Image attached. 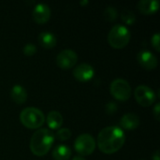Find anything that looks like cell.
<instances>
[{
	"mask_svg": "<svg viewBox=\"0 0 160 160\" xmlns=\"http://www.w3.org/2000/svg\"><path fill=\"white\" fill-rule=\"evenodd\" d=\"M11 99L17 104H22L27 99V93L24 87L22 85H14L10 91Z\"/></svg>",
	"mask_w": 160,
	"mask_h": 160,
	"instance_id": "14",
	"label": "cell"
},
{
	"mask_svg": "<svg viewBox=\"0 0 160 160\" xmlns=\"http://www.w3.org/2000/svg\"><path fill=\"white\" fill-rule=\"evenodd\" d=\"M136 101L142 107H149L156 101V94L152 88L146 85H140L134 91Z\"/></svg>",
	"mask_w": 160,
	"mask_h": 160,
	"instance_id": "7",
	"label": "cell"
},
{
	"mask_svg": "<svg viewBox=\"0 0 160 160\" xmlns=\"http://www.w3.org/2000/svg\"><path fill=\"white\" fill-rule=\"evenodd\" d=\"M22 52H23V53H24L25 55H27V56H32V55H34V54L37 52V47H36L34 44H32V43H28V44H26V45L23 47Z\"/></svg>",
	"mask_w": 160,
	"mask_h": 160,
	"instance_id": "21",
	"label": "cell"
},
{
	"mask_svg": "<svg viewBox=\"0 0 160 160\" xmlns=\"http://www.w3.org/2000/svg\"><path fill=\"white\" fill-rule=\"evenodd\" d=\"M74 78L80 82H87L93 79L95 75V70L93 67L89 64L82 63L77 66L73 70Z\"/></svg>",
	"mask_w": 160,
	"mask_h": 160,
	"instance_id": "9",
	"label": "cell"
},
{
	"mask_svg": "<svg viewBox=\"0 0 160 160\" xmlns=\"http://www.w3.org/2000/svg\"><path fill=\"white\" fill-rule=\"evenodd\" d=\"M55 61L60 68L69 69L76 65L78 61V55L72 50H64L57 54Z\"/></svg>",
	"mask_w": 160,
	"mask_h": 160,
	"instance_id": "8",
	"label": "cell"
},
{
	"mask_svg": "<svg viewBox=\"0 0 160 160\" xmlns=\"http://www.w3.org/2000/svg\"><path fill=\"white\" fill-rule=\"evenodd\" d=\"M47 125L51 129H59L63 125V116L56 111H52L47 115Z\"/></svg>",
	"mask_w": 160,
	"mask_h": 160,
	"instance_id": "15",
	"label": "cell"
},
{
	"mask_svg": "<svg viewBox=\"0 0 160 160\" xmlns=\"http://www.w3.org/2000/svg\"><path fill=\"white\" fill-rule=\"evenodd\" d=\"M106 110H107V112H108V113H112V112H114L117 110L116 104H114V103H109V104H107Z\"/></svg>",
	"mask_w": 160,
	"mask_h": 160,
	"instance_id": "23",
	"label": "cell"
},
{
	"mask_svg": "<svg viewBox=\"0 0 160 160\" xmlns=\"http://www.w3.org/2000/svg\"><path fill=\"white\" fill-rule=\"evenodd\" d=\"M121 19L122 21L127 23V24H133L136 21V16L135 14L129 10V9H124L121 13Z\"/></svg>",
	"mask_w": 160,
	"mask_h": 160,
	"instance_id": "18",
	"label": "cell"
},
{
	"mask_svg": "<svg viewBox=\"0 0 160 160\" xmlns=\"http://www.w3.org/2000/svg\"><path fill=\"white\" fill-rule=\"evenodd\" d=\"M140 125V118L137 114L128 112L126 113L120 121V126L123 129L126 130H133L136 129Z\"/></svg>",
	"mask_w": 160,
	"mask_h": 160,
	"instance_id": "12",
	"label": "cell"
},
{
	"mask_svg": "<svg viewBox=\"0 0 160 160\" xmlns=\"http://www.w3.org/2000/svg\"><path fill=\"white\" fill-rule=\"evenodd\" d=\"M32 17L33 20L38 24L46 23L51 17V9L49 6L44 3L38 4L33 9Z\"/></svg>",
	"mask_w": 160,
	"mask_h": 160,
	"instance_id": "11",
	"label": "cell"
},
{
	"mask_svg": "<svg viewBox=\"0 0 160 160\" xmlns=\"http://www.w3.org/2000/svg\"><path fill=\"white\" fill-rule=\"evenodd\" d=\"M137 59L139 64L147 70H153L158 67V58L150 51H141L137 55Z\"/></svg>",
	"mask_w": 160,
	"mask_h": 160,
	"instance_id": "10",
	"label": "cell"
},
{
	"mask_svg": "<svg viewBox=\"0 0 160 160\" xmlns=\"http://www.w3.org/2000/svg\"><path fill=\"white\" fill-rule=\"evenodd\" d=\"M74 147L76 152L82 157L89 156L96 149V141L90 134H81L75 140Z\"/></svg>",
	"mask_w": 160,
	"mask_h": 160,
	"instance_id": "6",
	"label": "cell"
},
{
	"mask_svg": "<svg viewBox=\"0 0 160 160\" xmlns=\"http://www.w3.org/2000/svg\"><path fill=\"white\" fill-rule=\"evenodd\" d=\"M117 10L115 9V8L109 6L105 8L104 10V18L106 21L109 22H113L117 19Z\"/></svg>",
	"mask_w": 160,
	"mask_h": 160,
	"instance_id": "19",
	"label": "cell"
},
{
	"mask_svg": "<svg viewBox=\"0 0 160 160\" xmlns=\"http://www.w3.org/2000/svg\"><path fill=\"white\" fill-rule=\"evenodd\" d=\"M54 134L48 128L38 129L30 140V150L37 157L45 156L52 148Z\"/></svg>",
	"mask_w": 160,
	"mask_h": 160,
	"instance_id": "2",
	"label": "cell"
},
{
	"mask_svg": "<svg viewBox=\"0 0 160 160\" xmlns=\"http://www.w3.org/2000/svg\"><path fill=\"white\" fill-rule=\"evenodd\" d=\"M154 115H155L156 119H157L158 121H159V119H160V104L159 103H158V104L155 106V108H154Z\"/></svg>",
	"mask_w": 160,
	"mask_h": 160,
	"instance_id": "24",
	"label": "cell"
},
{
	"mask_svg": "<svg viewBox=\"0 0 160 160\" xmlns=\"http://www.w3.org/2000/svg\"><path fill=\"white\" fill-rule=\"evenodd\" d=\"M110 91L112 97L119 101H127L131 96V86L124 79H116L112 82Z\"/></svg>",
	"mask_w": 160,
	"mask_h": 160,
	"instance_id": "5",
	"label": "cell"
},
{
	"mask_svg": "<svg viewBox=\"0 0 160 160\" xmlns=\"http://www.w3.org/2000/svg\"><path fill=\"white\" fill-rule=\"evenodd\" d=\"M153 160H160V154L159 150H157L155 154L153 155Z\"/></svg>",
	"mask_w": 160,
	"mask_h": 160,
	"instance_id": "25",
	"label": "cell"
},
{
	"mask_svg": "<svg viewBox=\"0 0 160 160\" xmlns=\"http://www.w3.org/2000/svg\"><path fill=\"white\" fill-rule=\"evenodd\" d=\"M137 7L141 13L144 15H153L158 10L159 3L157 0H141Z\"/></svg>",
	"mask_w": 160,
	"mask_h": 160,
	"instance_id": "13",
	"label": "cell"
},
{
	"mask_svg": "<svg viewBox=\"0 0 160 160\" xmlns=\"http://www.w3.org/2000/svg\"><path fill=\"white\" fill-rule=\"evenodd\" d=\"M70 157V148L65 144L57 145L52 151V158L54 160H69Z\"/></svg>",
	"mask_w": 160,
	"mask_h": 160,
	"instance_id": "17",
	"label": "cell"
},
{
	"mask_svg": "<svg viewBox=\"0 0 160 160\" xmlns=\"http://www.w3.org/2000/svg\"><path fill=\"white\" fill-rule=\"evenodd\" d=\"M38 42L45 49H52L56 45V38L51 32H41L38 35Z\"/></svg>",
	"mask_w": 160,
	"mask_h": 160,
	"instance_id": "16",
	"label": "cell"
},
{
	"mask_svg": "<svg viewBox=\"0 0 160 160\" xmlns=\"http://www.w3.org/2000/svg\"><path fill=\"white\" fill-rule=\"evenodd\" d=\"M55 137L57 140L61 141V142H65V141H68L70 137H71V131L68 129V128H60L56 134H55Z\"/></svg>",
	"mask_w": 160,
	"mask_h": 160,
	"instance_id": "20",
	"label": "cell"
},
{
	"mask_svg": "<svg viewBox=\"0 0 160 160\" xmlns=\"http://www.w3.org/2000/svg\"><path fill=\"white\" fill-rule=\"evenodd\" d=\"M72 160H86L83 157H82V156H77V157H75V158H73Z\"/></svg>",
	"mask_w": 160,
	"mask_h": 160,
	"instance_id": "26",
	"label": "cell"
},
{
	"mask_svg": "<svg viewBox=\"0 0 160 160\" xmlns=\"http://www.w3.org/2000/svg\"><path fill=\"white\" fill-rule=\"evenodd\" d=\"M20 120L25 128L29 129H37L44 124L45 116L40 110L34 107H28L21 112Z\"/></svg>",
	"mask_w": 160,
	"mask_h": 160,
	"instance_id": "3",
	"label": "cell"
},
{
	"mask_svg": "<svg viewBox=\"0 0 160 160\" xmlns=\"http://www.w3.org/2000/svg\"><path fill=\"white\" fill-rule=\"evenodd\" d=\"M131 34L123 24L114 25L109 32L108 42L114 49H123L130 41Z\"/></svg>",
	"mask_w": 160,
	"mask_h": 160,
	"instance_id": "4",
	"label": "cell"
},
{
	"mask_svg": "<svg viewBox=\"0 0 160 160\" xmlns=\"http://www.w3.org/2000/svg\"><path fill=\"white\" fill-rule=\"evenodd\" d=\"M151 42H152L153 47L156 49V51H157V52H160V35L158 33L155 34V35L152 37Z\"/></svg>",
	"mask_w": 160,
	"mask_h": 160,
	"instance_id": "22",
	"label": "cell"
},
{
	"mask_svg": "<svg viewBox=\"0 0 160 160\" xmlns=\"http://www.w3.org/2000/svg\"><path fill=\"white\" fill-rule=\"evenodd\" d=\"M126 142V136L124 130L119 127H107L103 128L98 137V149L107 155L114 154L118 152Z\"/></svg>",
	"mask_w": 160,
	"mask_h": 160,
	"instance_id": "1",
	"label": "cell"
}]
</instances>
